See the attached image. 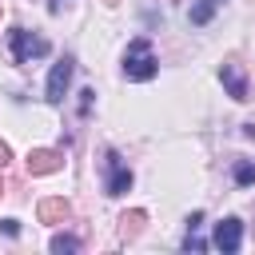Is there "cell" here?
<instances>
[{
	"instance_id": "obj_12",
	"label": "cell",
	"mask_w": 255,
	"mask_h": 255,
	"mask_svg": "<svg viewBox=\"0 0 255 255\" xmlns=\"http://www.w3.org/2000/svg\"><path fill=\"white\" fill-rule=\"evenodd\" d=\"M235 183H239V187L255 183V159H239V163H235Z\"/></svg>"
},
{
	"instance_id": "obj_11",
	"label": "cell",
	"mask_w": 255,
	"mask_h": 255,
	"mask_svg": "<svg viewBox=\"0 0 255 255\" xmlns=\"http://www.w3.org/2000/svg\"><path fill=\"white\" fill-rule=\"evenodd\" d=\"M52 251L56 255H72V251H80V239L76 235H52Z\"/></svg>"
},
{
	"instance_id": "obj_15",
	"label": "cell",
	"mask_w": 255,
	"mask_h": 255,
	"mask_svg": "<svg viewBox=\"0 0 255 255\" xmlns=\"http://www.w3.org/2000/svg\"><path fill=\"white\" fill-rule=\"evenodd\" d=\"M8 159H12V147L0 139V167H8Z\"/></svg>"
},
{
	"instance_id": "obj_10",
	"label": "cell",
	"mask_w": 255,
	"mask_h": 255,
	"mask_svg": "<svg viewBox=\"0 0 255 255\" xmlns=\"http://www.w3.org/2000/svg\"><path fill=\"white\" fill-rule=\"evenodd\" d=\"M143 223H147L143 211H124V215H120V235H124V239H135V235L143 231Z\"/></svg>"
},
{
	"instance_id": "obj_13",
	"label": "cell",
	"mask_w": 255,
	"mask_h": 255,
	"mask_svg": "<svg viewBox=\"0 0 255 255\" xmlns=\"http://www.w3.org/2000/svg\"><path fill=\"white\" fill-rule=\"evenodd\" d=\"M203 247H207V243H203L195 231H187V235H183V251H203Z\"/></svg>"
},
{
	"instance_id": "obj_6",
	"label": "cell",
	"mask_w": 255,
	"mask_h": 255,
	"mask_svg": "<svg viewBox=\"0 0 255 255\" xmlns=\"http://www.w3.org/2000/svg\"><path fill=\"white\" fill-rule=\"evenodd\" d=\"M219 80H223V88H227L231 100H247V72H243L239 60H227V64L219 68Z\"/></svg>"
},
{
	"instance_id": "obj_2",
	"label": "cell",
	"mask_w": 255,
	"mask_h": 255,
	"mask_svg": "<svg viewBox=\"0 0 255 255\" xmlns=\"http://www.w3.org/2000/svg\"><path fill=\"white\" fill-rule=\"evenodd\" d=\"M48 52H52V44L44 36H32L28 28H12L8 32V56H12V64H32V60H40Z\"/></svg>"
},
{
	"instance_id": "obj_14",
	"label": "cell",
	"mask_w": 255,
	"mask_h": 255,
	"mask_svg": "<svg viewBox=\"0 0 255 255\" xmlns=\"http://www.w3.org/2000/svg\"><path fill=\"white\" fill-rule=\"evenodd\" d=\"M0 231H4L8 239H16V235H20V223H16V219H0Z\"/></svg>"
},
{
	"instance_id": "obj_3",
	"label": "cell",
	"mask_w": 255,
	"mask_h": 255,
	"mask_svg": "<svg viewBox=\"0 0 255 255\" xmlns=\"http://www.w3.org/2000/svg\"><path fill=\"white\" fill-rule=\"evenodd\" d=\"M128 187H131V167L116 147H108L104 151V191L108 195H124Z\"/></svg>"
},
{
	"instance_id": "obj_4",
	"label": "cell",
	"mask_w": 255,
	"mask_h": 255,
	"mask_svg": "<svg viewBox=\"0 0 255 255\" xmlns=\"http://www.w3.org/2000/svg\"><path fill=\"white\" fill-rule=\"evenodd\" d=\"M211 243H215L223 255H235V251L243 247V219H235V215L219 219V223H215V235H211Z\"/></svg>"
},
{
	"instance_id": "obj_17",
	"label": "cell",
	"mask_w": 255,
	"mask_h": 255,
	"mask_svg": "<svg viewBox=\"0 0 255 255\" xmlns=\"http://www.w3.org/2000/svg\"><path fill=\"white\" fill-rule=\"evenodd\" d=\"M64 4H68V0H52V4H48V8H52V12H60V8H64Z\"/></svg>"
},
{
	"instance_id": "obj_9",
	"label": "cell",
	"mask_w": 255,
	"mask_h": 255,
	"mask_svg": "<svg viewBox=\"0 0 255 255\" xmlns=\"http://www.w3.org/2000/svg\"><path fill=\"white\" fill-rule=\"evenodd\" d=\"M223 8V0H195L191 4V12H187V20L195 24V28H203V24H211V16Z\"/></svg>"
},
{
	"instance_id": "obj_8",
	"label": "cell",
	"mask_w": 255,
	"mask_h": 255,
	"mask_svg": "<svg viewBox=\"0 0 255 255\" xmlns=\"http://www.w3.org/2000/svg\"><path fill=\"white\" fill-rule=\"evenodd\" d=\"M36 215H40V223H68V215H72V203H68L64 195H52V199H40Z\"/></svg>"
},
{
	"instance_id": "obj_1",
	"label": "cell",
	"mask_w": 255,
	"mask_h": 255,
	"mask_svg": "<svg viewBox=\"0 0 255 255\" xmlns=\"http://www.w3.org/2000/svg\"><path fill=\"white\" fill-rule=\"evenodd\" d=\"M155 72H159V60H155L151 40H131L128 52H124V76H128L131 84H147Z\"/></svg>"
},
{
	"instance_id": "obj_5",
	"label": "cell",
	"mask_w": 255,
	"mask_h": 255,
	"mask_svg": "<svg viewBox=\"0 0 255 255\" xmlns=\"http://www.w3.org/2000/svg\"><path fill=\"white\" fill-rule=\"evenodd\" d=\"M72 68H76V60L72 56H64V60H56L52 64V76H48V104H64V96H68V84H72Z\"/></svg>"
},
{
	"instance_id": "obj_19",
	"label": "cell",
	"mask_w": 255,
	"mask_h": 255,
	"mask_svg": "<svg viewBox=\"0 0 255 255\" xmlns=\"http://www.w3.org/2000/svg\"><path fill=\"white\" fill-rule=\"evenodd\" d=\"M0 195H4V183H0Z\"/></svg>"
},
{
	"instance_id": "obj_7",
	"label": "cell",
	"mask_w": 255,
	"mask_h": 255,
	"mask_svg": "<svg viewBox=\"0 0 255 255\" xmlns=\"http://www.w3.org/2000/svg\"><path fill=\"white\" fill-rule=\"evenodd\" d=\"M64 167V151H52V147H36L28 151V171L32 175H52Z\"/></svg>"
},
{
	"instance_id": "obj_16",
	"label": "cell",
	"mask_w": 255,
	"mask_h": 255,
	"mask_svg": "<svg viewBox=\"0 0 255 255\" xmlns=\"http://www.w3.org/2000/svg\"><path fill=\"white\" fill-rule=\"evenodd\" d=\"M243 135H247V139H255V120H247V124H243Z\"/></svg>"
},
{
	"instance_id": "obj_18",
	"label": "cell",
	"mask_w": 255,
	"mask_h": 255,
	"mask_svg": "<svg viewBox=\"0 0 255 255\" xmlns=\"http://www.w3.org/2000/svg\"><path fill=\"white\" fill-rule=\"evenodd\" d=\"M104 4H120V0H104Z\"/></svg>"
}]
</instances>
